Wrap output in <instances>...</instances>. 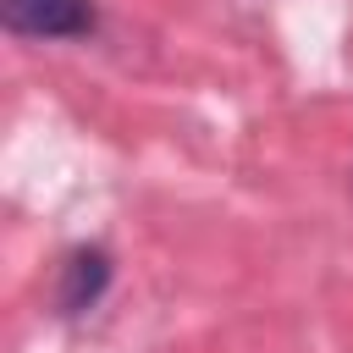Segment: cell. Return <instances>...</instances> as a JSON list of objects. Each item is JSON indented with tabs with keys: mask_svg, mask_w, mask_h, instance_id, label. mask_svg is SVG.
Segmentation results:
<instances>
[{
	"mask_svg": "<svg viewBox=\"0 0 353 353\" xmlns=\"http://www.w3.org/2000/svg\"><path fill=\"white\" fill-rule=\"evenodd\" d=\"M105 281H110V259H105L99 248H77V254L66 259V276H61V309H66V314L88 309V303L105 292Z\"/></svg>",
	"mask_w": 353,
	"mask_h": 353,
	"instance_id": "obj_2",
	"label": "cell"
},
{
	"mask_svg": "<svg viewBox=\"0 0 353 353\" xmlns=\"http://www.w3.org/2000/svg\"><path fill=\"white\" fill-rule=\"evenodd\" d=\"M11 33L33 39H77L94 28V0H0Z\"/></svg>",
	"mask_w": 353,
	"mask_h": 353,
	"instance_id": "obj_1",
	"label": "cell"
}]
</instances>
